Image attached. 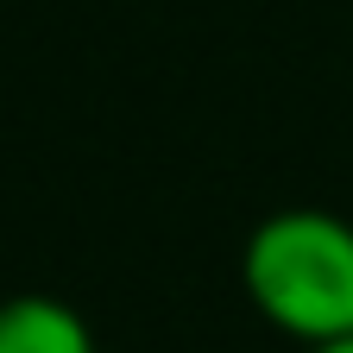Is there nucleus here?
<instances>
[{
	"mask_svg": "<svg viewBox=\"0 0 353 353\" xmlns=\"http://www.w3.org/2000/svg\"><path fill=\"white\" fill-rule=\"evenodd\" d=\"M240 290L303 353L353 341V221L316 202L272 208L240 246Z\"/></svg>",
	"mask_w": 353,
	"mask_h": 353,
	"instance_id": "nucleus-1",
	"label": "nucleus"
},
{
	"mask_svg": "<svg viewBox=\"0 0 353 353\" xmlns=\"http://www.w3.org/2000/svg\"><path fill=\"white\" fill-rule=\"evenodd\" d=\"M0 353H101V347L76 303L51 290H26L0 303Z\"/></svg>",
	"mask_w": 353,
	"mask_h": 353,
	"instance_id": "nucleus-2",
	"label": "nucleus"
},
{
	"mask_svg": "<svg viewBox=\"0 0 353 353\" xmlns=\"http://www.w3.org/2000/svg\"><path fill=\"white\" fill-rule=\"evenodd\" d=\"M316 353H353V341H334V347H316Z\"/></svg>",
	"mask_w": 353,
	"mask_h": 353,
	"instance_id": "nucleus-3",
	"label": "nucleus"
}]
</instances>
